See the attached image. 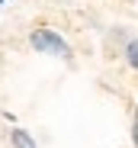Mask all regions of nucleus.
<instances>
[{"mask_svg": "<svg viewBox=\"0 0 138 148\" xmlns=\"http://www.w3.org/2000/svg\"><path fill=\"white\" fill-rule=\"evenodd\" d=\"M32 48H35V52L58 55V58H67V55H71L67 42H64L58 32H52V29H35V32H32Z\"/></svg>", "mask_w": 138, "mask_h": 148, "instance_id": "nucleus-1", "label": "nucleus"}, {"mask_svg": "<svg viewBox=\"0 0 138 148\" xmlns=\"http://www.w3.org/2000/svg\"><path fill=\"white\" fill-rule=\"evenodd\" d=\"M10 142H13V148H35V142L22 132V129H13V132H10Z\"/></svg>", "mask_w": 138, "mask_h": 148, "instance_id": "nucleus-2", "label": "nucleus"}, {"mask_svg": "<svg viewBox=\"0 0 138 148\" xmlns=\"http://www.w3.org/2000/svg\"><path fill=\"white\" fill-rule=\"evenodd\" d=\"M128 61L132 68H138V42H128Z\"/></svg>", "mask_w": 138, "mask_h": 148, "instance_id": "nucleus-3", "label": "nucleus"}, {"mask_svg": "<svg viewBox=\"0 0 138 148\" xmlns=\"http://www.w3.org/2000/svg\"><path fill=\"white\" fill-rule=\"evenodd\" d=\"M135 145H138V119H135Z\"/></svg>", "mask_w": 138, "mask_h": 148, "instance_id": "nucleus-4", "label": "nucleus"}, {"mask_svg": "<svg viewBox=\"0 0 138 148\" xmlns=\"http://www.w3.org/2000/svg\"><path fill=\"white\" fill-rule=\"evenodd\" d=\"M0 7H3V0H0Z\"/></svg>", "mask_w": 138, "mask_h": 148, "instance_id": "nucleus-5", "label": "nucleus"}]
</instances>
